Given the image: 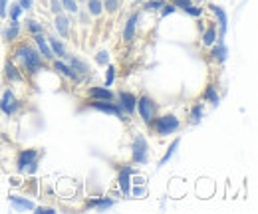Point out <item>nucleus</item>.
I'll return each instance as SVG.
<instances>
[{
	"mask_svg": "<svg viewBox=\"0 0 258 214\" xmlns=\"http://www.w3.org/2000/svg\"><path fill=\"white\" fill-rule=\"evenodd\" d=\"M12 61L26 74V76H36L38 72H42V67L46 65V61L42 60L40 52L36 50L32 40H20L14 42L12 46Z\"/></svg>",
	"mask_w": 258,
	"mask_h": 214,
	"instance_id": "obj_1",
	"label": "nucleus"
},
{
	"mask_svg": "<svg viewBox=\"0 0 258 214\" xmlns=\"http://www.w3.org/2000/svg\"><path fill=\"white\" fill-rule=\"evenodd\" d=\"M149 127L157 137H169L181 129V119L175 113H163V115H155Z\"/></svg>",
	"mask_w": 258,
	"mask_h": 214,
	"instance_id": "obj_2",
	"label": "nucleus"
},
{
	"mask_svg": "<svg viewBox=\"0 0 258 214\" xmlns=\"http://www.w3.org/2000/svg\"><path fill=\"white\" fill-rule=\"evenodd\" d=\"M159 111V103L155 101V97H151L147 92H141L137 95V105H135V113L139 115V119L149 125L153 121V117L157 115Z\"/></svg>",
	"mask_w": 258,
	"mask_h": 214,
	"instance_id": "obj_3",
	"label": "nucleus"
},
{
	"mask_svg": "<svg viewBox=\"0 0 258 214\" xmlns=\"http://www.w3.org/2000/svg\"><path fill=\"white\" fill-rule=\"evenodd\" d=\"M131 163L133 165H147L149 163V141L143 133H137L131 143Z\"/></svg>",
	"mask_w": 258,
	"mask_h": 214,
	"instance_id": "obj_4",
	"label": "nucleus"
},
{
	"mask_svg": "<svg viewBox=\"0 0 258 214\" xmlns=\"http://www.w3.org/2000/svg\"><path fill=\"white\" fill-rule=\"evenodd\" d=\"M22 105L24 103L18 99V95L10 88H6L0 95V113H4L6 117H16L22 111Z\"/></svg>",
	"mask_w": 258,
	"mask_h": 214,
	"instance_id": "obj_5",
	"label": "nucleus"
},
{
	"mask_svg": "<svg viewBox=\"0 0 258 214\" xmlns=\"http://www.w3.org/2000/svg\"><path fill=\"white\" fill-rule=\"evenodd\" d=\"M88 107L94 109V111H99V113H105V115H113L121 121H127V115L123 113V109L119 107L117 101H105V99H90L88 101Z\"/></svg>",
	"mask_w": 258,
	"mask_h": 214,
	"instance_id": "obj_6",
	"label": "nucleus"
},
{
	"mask_svg": "<svg viewBox=\"0 0 258 214\" xmlns=\"http://www.w3.org/2000/svg\"><path fill=\"white\" fill-rule=\"evenodd\" d=\"M52 63V72H56L58 76H62V78H66L68 82H72V84H82V76H78L72 67H70V63L66 60H62V58H54V60L50 61Z\"/></svg>",
	"mask_w": 258,
	"mask_h": 214,
	"instance_id": "obj_7",
	"label": "nucleus"
},
{
	"mask_svg": "<svg viewBox=\"0 0 258 214\" xmlns=\"http://www.w3.org/2000/svg\"><path fill=\"white\" fill-rule=\"evenodd\" d=\"M40 153H42V149H38V147H28V149L18 151V155H16V171L20 175H24V171L28 169V165L32 161H36V159H40Z\"/></svg>",
	"mask_w": 258,
	"mask_h": 214,
	"instance_id": "obj_8",
	"label": "nucleus"
},
{
	"mask_svg": "<svg viewBox=\"0 0 258 214\" xmlns=\"http://www.w3.org/2000/svg\"><path fill=\"white\" fill-rule=\"evenodd\" d=\"M52 28L56 32V36H60L62 40H68L72 36V18H70V14H66V12L54 14Z\"/></svg>",
	"mask_w": 258,
	"mask_h": 214,
	"instance_id": "obj_9",
	"label": "nucleus"
},
{
	"mask_svg": "<svg viewBox=\"0 0 258 214\" xmlns=\"http://www.w3.org/2000/svg\"><path fill=\"white\" fill-rule=\"evenodd\" d=\"M0 36H2V42H4V44H14V42H18V38L22 36V22H20V20H8V22L2 26Z\"/></svg>",
	"mask_w": 258,
	"mask_h": 214,
	"instance_id": "obj_10",
	"label": "nucleus"
},
{
	"mask_svg": "<svg viewBox=\"0 0 258 214\" xmlns=\"http://www.w3.org/2000/svg\"><path fill=\"white\" fill-rule=\"evenodd\" d=\"M133 175H135V169L131 167V165H121L119 167V173H117V186H119V190H121V194L129 198L131 194H129V190H131V179H133Z\"/></svg>",
	"mask_w": 258,
	"mask_h": 214,
	"instance_id": "obj_11",
	"label": "nucleus"
},
{
	"mask_svg": "<svg viewBox=\"0 0 258 214\" xmlns=\"http://www.w3.org/2000/svg\"><path fill=\"white\" fill-rule=\"evenodd\" d=\"M2 76H4V82L10 84V86H12V84H22V82H24V72H22L12 60L4 61Z\"/></svg>",
	"mask_w": 258,
	"mask_h": 214,
	"instance_id": "obj_12",
	"label": "nucleus"
},
{
	"mask_svg": "<svg viewBox=\"0 0 258 214\" xmlns=\"http://www.w3.org/2000/svg\"><path fill=\"white\" fill-rule=\"evenodd\" d=\"M209 60L213 63H217V65H223L228 60V46L225 44V38H217V42L211 46Z\"/></svg>",
	"mask_w": 258,
	"mask_h": 214,
	"instance_id": "obj_13",
	"label": "nucleus"
},
{
	"mask_svg": "<svg viewBox=\"0 0 258 214\" xmlns=\"http://www.w3.org/2000/svg\"><path fill=\"white\" fill-rule=\"evenodd\" d=\"M141 22V12H131L125 20V26H123V32H121V38L125 44H131L137 36V26Z\"/></svg>",
	"mask_w": 258,
	"mask_h": 214,
	"instance_id": "obj_14",
	"label": "nucleus"
},
{
	"mask_svg": "<svg viewBox=\"0 0 258 214\" xmlns=\"http://www.w3.org/2000/svg\"><path fill=\"white\" fill-rule=\"evenodd\" d=\"M115 101L119 103V107L123 109V113L131 117V115H135V105H137V95L133 92H117L115 93Z\"/></svg>",
	"mask_w": 258,
	"mask_h": 214,
	"instance_id": "obj_15",
	"label": "nucleus"
},
{
	"mask_svg": "<svg viewBox=\"0 0 258 214\" xmlns=\"http://www.w3.org/2000/svg\"><path fill=\"white\" fill-rule=\"evenodd\" d=\"M209 10L213 12L215 22L219 26V38H225L226 32H228V14H226V10L221 4H213V2L209 4Z\"/></svg>",
	"mask_w": 258,
	"mask_h": 214,
	"instance_id": "obj_16",
	"label": "nucleus"
},
{
	"mask_svg": "<svg viewBox=\"0 0 258 214\" xmlns=\"http://www.w3.org/2000/svg\"><path fill=\"white\" fill-rule=\"evenodd\" d=\"M30 40H32V44L36 46V50L40 52L42 60L44 61L54 60V52H52V48H50V44H48L46 32H42V34H34V36H30Z\"/></svg>",
	"mask_w": 258,
	"mask_h": 214,
	"instance_id": "obj_17",
	"label": "nucleus"
},
{
	"mask_svg": "<svg viewBox=\"0 0 258 214\" xmlns=\"http://www.w3.org/2000/svg\"><path fill=\"white\" fill-rule=\"evenodd\" d=\"M115 206V198L111 196H96V198H88L84 208H92V210H97V212H105L109 208Z\"/></svg>",
	"mask_w": 258,
	"mask_h": 214,
	"instance_id": "obj_18",
	"label": "nucleus"
},
{
	"mask_svg": "<svg viewBox=\"0 0 258 214\" xmlns=\"http://www.w3.org/2000/svg\"><path fill=\"white\" fill-rule=\"evenodd\" d=\"M68 63H70V67L78 74V76H82V78H88L90 74H92V69H90V63L86 60H82L80 56H74V54H66L64 58Z\"/></svg>",
	"mask_w": 258,
	"mask_h": 214,
	"instance_id": "obj_19",
	"label": "nucleus"
},
{
	"mask_svg": "<svg viewBox=\"0 0 258 214\" xmlns=\"http://www.w3.org/2000/svg\"><path fill=\"white\" fill-rule=\"evenodd\" d=\"M8 202H10V208L16 210V212H26V210H34L36 208V202H32L30 198H26L22 194H10Z\"/></svg>",
	"mask_w": 258,
	"mask_h": 214,
	"instance_id": "obj_20",
	"label": "nucleus"
},
{
	"mask_svg": "<svg viewBox=\"0 0 258 214\" xmlns=\"http://www.w3.org/2000/svg\"><path fill=\"white\" fill-rule=\"evenodd\" d=\"M88 97L90 99H105V101H115V93L111 92V88L105 86H92L88 88Z\"/></svg>",
	"mask_w": 258,
	"mask_h": 214,
	"instance_id": "obj_21",
	"label": "nucleus"
},
{
	"mask_svg": "<svg viewBox=\"0 0 258 214\" xmlns=\"http://www.w3.org/2000/svg\"><path fill=\"white\" fill-rule=\"evenodd\" d=\"M46 38H48V44H50V48L54 52V58H62L64 60L66 54H68V48H66L64 40L60 36H56V34H46Z\"/></svg>",
	"mask_w": 258,
	"mask_h": 214,
	"instance_id": "obj_22",
	"label": "nucleus"
},
{
	"mask_svg": "<svg viewBox=\"0 0 258 214\" xmlns=\"http://www.w3.org/2000/svg\"><path fill=\"white\" fill-rule=\"evenodd\" d=\"M217 38H219V32H217V24H215V22H209V24H207V28H203V30H201L203 46H207V48H211V46L217 42Z\"/></svg>",
	"mask_w": 258,
	"mask_h": 214,
	"instance_id": "obj_23",
	"label": "nucleus"
},
{
	"mask_svg": "<svg viewBox=\"0 0 258 214\" xmlns=\"http://www.w3.org/2000/svg\"><path fill=\"white\" fill-rule=\"evenodd\" d=\"M179 147H181V137H175V139L171 141V145L167 147V151H165V153H163V157L159 159V165H157V167H159V169L167 167V163H169V161H171V159L177 155Z\"/></svg>",
	"mask_w": 258,
	"mask_h": 214,
	"instance_id": "obj_24",
	"label": "nucleus"
},
{
	"mask_svg": "<svg viewBox=\"0 0 258 214\" xmlns=\"http://www.w3.org/2000/svg\"><path fill=\"white\" fill-rule=\"evenodd\" d=\"M203 101L211 103L213 107H219V103H221V95H219V92H217V86H215V84H207V88H205V92H203Z\"/></svg>",
	"mask_w": 258,
	"mask_h": 214,
	"instance_id": "obj_25",
	"label": "nucleus"
},
{
	"mask_svg": "<svg viewBox=\"0 0 258 214\" xmlns=\"http://www.w3.org/2000/svg\"><path fill=\"white\" fill-rule=\"evenodd\" d=\"M22 30H26L30 36H34V34L46 32V26H44V22H40V20H36V18H26V20L22 22Z\"/></svg>",
	"mask_w": 258,
	"mask_h": 214,
	"instance_id": "obj_26",
	"label": "nucleus"
},
{
	"mask_svg": "<svg viewBox=\"0 0 258 214\" xmlns=\"http://www.w3.org/2000/svg\"><path fill=\"white\" fill-rule=\"evenodd\" d=\"M203 117H205V105L201 101H197L189 109V123L191 125H199V123L203 121Z\"/></svg>",
	"mask_w": 258,
	"mask_h": 214,
	"instance_id": "obj_27",
	"label": "nucleus"
},
{
	"mask_svg": "<svg viewBox=\"0 0 258 214\" xmlns=\"http://www.w3.org/2000/svg\"><path fill=\"white\" fill-rule=\"evenodd\" d=\"M84 8H86V10L90 12V16H94V18H99V16L103 14V2H101V0H86Z\"/></svg>",
	"mask_w": 258,
	"mask_h": 214,
	"instance_id": "obj_28",
	"label": "nucleus"
},
{
	"mask_svg": "<svg viewBox=\"0 0 258 214\" xmlns=\"http://www.w3.org/2000/svg\"><path fill=\"white\" fill-rule=\"evenodd\" d=\"M24 14H26V12L22 10V6H20L16 0L8 4V14H6V18H8V20H20Z\"/></svg>",
	"mask_w": 258,
	"mask_h": 214,
	"instance_id": "obj_29",
	"label": "nucleus"
},
{
	"mask_svg": "<svg viewBox=\"0 0 258 214\" xmlns=\"http://www.w3.org/2000/svg\"><path fill=\"white\" fill-rule=\"evenodd\" d=\"M165 2H167V0H145V2L141 4V8H143L145 12H159Z\"/></svg>",
	"mask_w": 258,
	"mask_h": 214,
	"instance_id": "obj_30",
	"label": "nucleus"
},
{
	"mask_svg": "<svg viewBox=\"0 0 258 214\" xmlns=\"http://www.w3.org/2000/svg\"><path fill=\"white\" fill-rule=\"evenodd\" d=\"M60 2H62V8H64L66 14H70V16H76L78 14V10H80L78 0H60Z\"/></svg>",
	"mask_w": 258,
	"mask_h": 214,
	"instance_id": "obj_31",
	"label": "nucleus"
},
{
	"mask_svg": "<svg viewBox=\"0 0 258 214\" xmlns=\"http://www.w3.org/2000/svg\"><path fill=\"white\" fill-rule=\"evenodd\" d=\"M105 67H107V69H105V80H103V86H105V88H111V86L115 84V65L107 63Z\"/></svg>",
	"mask_w": 258,
	"mask_h": 214,
	"instance_id": "obj_32",
	"label": "nucleus"
},
{
	"mask_svg": "<svg viewBox=\"0 0 258 214\" xmlns=\"http://www.w3.org/2000/svg\"><path fill=\"white\" fill-rule=\"evenodd\" d=\"M103 2V12L107 14H115L121 8V0H101Z\"/></svg>",
	"mask_w": 258,
	"mask_h": 214,
	"instance_id": "obj_33",
	"label": "nucleus"
},
{
	"mask_svg": "<svg viewBox=\"0 0 258 214\" xmlns=\"http://www.w3.org/2000/svg\"><path fill=\"white\" fill-rule=\"evenodd\" d=\"M183 12H185V14H189V16H191V18H201V16H203V14H205V8H203V6H199V4H191V6H187V8H185V10H183Z\"/></svg>",
	"mask_w": 258,
	"mask_h": 214,
	"instance_id": "obj_34",
	"label": "nucleus"
},
{
	"mask_svg": "<svg viewBox=\"0 0 258 214\" xmlns=\"http://www.w3.org/2000/svg\"><path fill=\"white\" fill-rule=\"evenodd\" d=\"M96 63L99 67H105L109 63V52L107 50H99L96 54Z\"/></svg>",
	"mask_w": 258,
	"mask_h": 214,
	"instance_id": "obj_35",
	"label": "nucleus"
},
{
	"mask_svg": "<svg viewBox=\"0 0 258 214\" xmlns=\"http://www.w3.org/2000/svg\"><path fill=\"white\" fill-rule=\"evenodd\" d=\"M76 16H78V20H80L82 26H90V18H92V16H90V12H88L84 6H80V10H78Z\"/></svg>",
	"mask_w": 258,
	"mask_h": 214,
	"instance_id": "obj_36",
	"label": "nucleus"
},
{
	"mask_svg": "<svg viewBox=\"0 0 258 214\" xmlns=\"http://www.w3.org/2000/svg\"><path fill=\"white\" fill-rule=\"evenodd\" d=\"M175 12H177V8L167 0L161 6V10H159V16H161V18H167V16H171V14H175Z\"/></svg>",
	"mask_w": 258,
	"mask_h": 214,
	"instance_id": "obj_37",
	"label": "nucleus"
},
{
	"mask_svg": "<svg viewBox=\"0 0 258 214\" xmlns=\"http://www.w3.org/2000/svg\"><path fill=\"white\" fill-rule=\"evenodd\" d=\"M48 8H50V12H52V14H60V12H64V8H62V2H60V0H48Z\"/></svg>",
	"mask_w": 258,
	"mask_h": 214,
	"instance_id": "obj_38",
	"label": "nucleus"
},
{
	"mask_svg": "<svg viewBox=\"0 0 258 214\" xmlns=\"http://www.w3.org/2000/svg\"><path fill=\"white\" fill-rule=\"evenodd\" d=\"M177 10H185L187 6H191L193 4V0H169Z\"/></svg>",
	"mask_w": 258,
	"mask_h": 214,
	"instance_id": "obj_39",
	"label": "nucleus"
},
{
	"mask_svg": "<svg viewBox=\"0 0 258 214\" xmlns=\"http://www.w3.org/2000/svg\"><path fill=\"white\" fill-rule=\"evenodd\" d=\"M38 167H40V159H36V161H32V163L28 165V169L24 171V175H36V173H38Z\"/></svg>",
	"mask_w": 258,
	"mask_h": 214,
	"instance_id": "obj_40",
	"label": "nucleus"
},
{
	"mask_svg": "<svg viewBox=\"0 0 258 214\" xmlns=\"http://www.w3.org/2000/svg\"><path fill=\"white\" fill-rule=\"evenodd\" d=\"M8 4L10 0H0V18L6 20V14H8Z\"/></svg>",
	"mask_w": 258,
	"mask_h": 214,
	"instance_id": "obj_41",
	"label": "nucleus"
},
{
	"mask_svg": "<svg viewBox=\"0 0 258 214\" xmlns=\"http://www.w3.org/2000/svg\"><path fill=\"white\" fill-rule=\"evenodd\" d=\"M16 2L22 6L24 12H30V10L34 8V0H16Z\"/></svg>",
	"mask_w": 258,
	"mask_h": 214,
	"instance_id": "obj_42",
	"label": "nucleus"
},
{
	"mask_svg": "<svg viewBox=\"0 0 258 214\" xmlns=\"http://www.w3.org/2000/svg\"><path fill=\"white\" fill-rule=\"evenodd\" d=\"M34 210H36V212H56V208H54V206H36V208H34Z\"/></svg>",
	"mask_w": 258,
	"mask_h": 214,
	"instance_id": "obj_43",
	"label": "nucleus"
},
{
	"mask_svg": "<svg viewBox=\"0 0 258 214\" xmlns=\"http://www.w3.org/2000/svg\"><path fill=\"white\" fill-rule=\"evenodd\" d=\"M78 4H80V6H84V4H86V0H78Z\"/></svg>",
	"mask_w": 258,
	"mask_h": 214,
	"instance_id": "obj_44",
	"label": "nucleus"
}]
</instances>
